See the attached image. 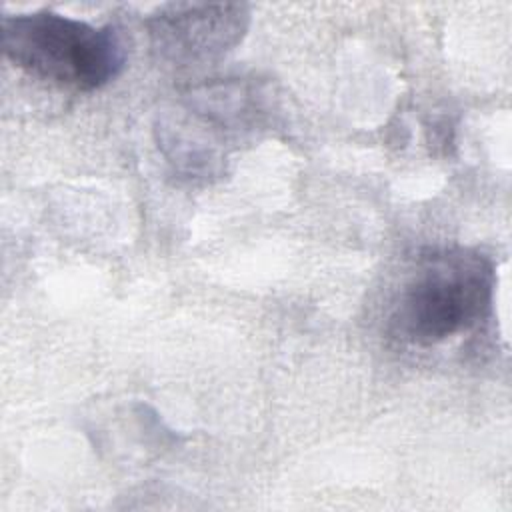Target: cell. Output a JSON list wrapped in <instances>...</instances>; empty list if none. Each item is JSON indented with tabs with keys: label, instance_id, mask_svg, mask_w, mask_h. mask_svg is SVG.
<instances>
[{
	"label": "cell",
	"instance_id": "7a4b0ae2",
	"mask_svg": "<svg viewBox=\"0 0 512 512\" xmlns=\"http://www.w3.org/2000/svg\"><path fill=\"white\" fill-rule=\"evenodd\" d=\"M0 34L12 64L64 88L98 90L126 66V44L114 26L40 10L4 16Z\"/></svg>",
	"mask_w": 512,
	"mask_h": 512
},
{
	"label": "cell",
	"instance_id": "6da1fadb",
	"mask_svg": "<svg viewBox=\"0 0 512 512\" xmlns=\"http://www.w3.org/2000/svg\"><path fill=\"white\" fill-rule=\"evenodd\" d=\"M496 270L472 248H436L418 256L388 312V336L430 348L480 326L492 312Z\"/></svg>",
	"mask_w": 512,
	"mask_h": 512
},
{
	"label": "cell",
	"instance_id": "3957f363",
	"mask_svg": "<svg viewBox=\"0 0 512 512\" xmlns=\"http://www.w3.org/2000/svg\"><path fill=\"white\" fill-rule=\"evenodd\" d=\"M250 26V8L238 2H172L148 20L150 50L172 68L206 66L234 50Z\"/></svg>",
	"mask_w": 512,
	"mask_h": 512
}]
</instances>
